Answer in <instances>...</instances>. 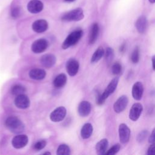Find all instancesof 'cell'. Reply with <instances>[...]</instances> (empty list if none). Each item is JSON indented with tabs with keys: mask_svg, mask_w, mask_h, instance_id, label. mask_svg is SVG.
<instances>
[{
	"mask_svg": "<svg viewBox=\"0 0 155 155\" xmlns=\"http://www.w3.org/2000/svg\"><path fill=\"white\" fill-rule=\"evenodd\" d=\"M5 125L11 132L19 134L24 130L25 125L23 122L17 117L10 116L5 121Z\"/></svg>",
	"mask_w": 155,
	"mask_h": 155,
	"instance_id": "cell-1",
	"label": "cell"
},
{
	"mask_svg": "<svg viewBox=\"0 0 155 155\" xmlns=\"http://www.w3.org/2000/svg\"><path fill=\"white\" fill-rule=\"evenodd\" d=\"M119 82V77L114 78L107 85L104 91L101 94H99L97 97L96 102L98 105H102L104 103L105 101L116 90L117 84Z\"/></svg>",
	"mask_w": 155,
	"mask_h": 155,
	"instance_id": "cell-2",
	"label": "cell"
},
{
	"mask_svg": "<svg viewBox=\"0 0 155 155\" xmlns=\"http://www.w3.org/2000/svg\"><path fill=\"white\" fill-rule=\"evenodd\" d=\"M83 31L82 30H77L71 32L67 36V37L63 42L62 48L65 50L75 45L81 39Z\"/></svg>",
	"mask_w": 155,
	"mask_h": 155,
	"instance_id": "cell-3",
	"label": "cell"
},
{
	"mask_svg": "<svg viewBox=\"0 0 155 155\" xmlns=\"http://www.w3.org/2000/svg\"><path fill=\"white\" fill-rule=\"evenodd\" d=\"M84 17L83 10L81 8H77L65 13L61 19L65 21H79Z\"/></svg>",
	"mask_w": 155,
	"mask_h": 155,
	"instance_id": "cell-4",
	"label": "cell"
},
{
	"mask_svg": "<svg viewBox=\"0 0 155 155\" xmlns=\"http://www.w3.org/2000/svg\"><path fill=\"white\" fill-rule=\"evenodd\" d=\"M67 114V110L64 107H59L54 109L50 114V118L54 122H58L62 120Z\"/></svg>",
	"mask_w": 155,
	"mask_h": 155,
	"instance_id": "cell-5",
	"label": "cell"
},
{
	"mask_svg": "<svg viewBox=\"0 0 155 155\" xmlns=\"http://www.w3.org/2000/svg\"><path fill=\"white\" fill-rule=\"evenodd\" d=\"M130 129L125 124H120L119 126V140L122 143H127L130 137Z\"/></svg>",
	"mask_w": 155,
	"mask_h": 155,
	"instance_id": "cell-6",
	"label": "cell"
},
{
	"mask_svg": "<svg viewBox=\"0 0 155 155\" xmlns=\"http://www.w3.org/2000/svg\"><path fill=\"white\" fill-rule=\"evenodd\" d=\"M48 42L45 39H39L35 41L31 45V48L35 53H41L44 52L48 47Z\"/></svg>",
	"mask_w": 155,
	"mask_h": 155,
	"instance_id": "cell-7",
	"label": "cell"
},
{
	"mask_svg": "<svg viewBox=\"0 0 155 155\" xmlns=\"http://www.w3.org/2000/svg\"><path fill=\"white\" fill-rule=\"evenodd\" d=\"M28 142V136L25 134H18L15 136L12 140V146L16 149L22 148L27 145Z\"/></svg>",
	"mask_w": 155,
	"mask_h": 155,
	"instance_id": "cell-8",
	"label": "cell"
},
{
	"mask_svg": "<svg viewBox=\"0 0 155 155\" xmlns=\"http://www.w3.org/2000/svg\"><path fill=\"white\" fill-rule=\"evenodd\" d=\"M128 103V99L126 95L120 96L113 105L114 111L117 113L122 112L127 107Z\"/></svg>",
	"mask_w": 155,
	"mask_h": 155,
	"instance_id": "cell-9",
	"label": "cell"
},
{
	"mask_svg": "<svg viewBox=\"0 0 155 155\" xmlns=\"http://www.w3.org/2000/svg\"><path fill=\"white\" fill-rule=\"evenodd\" d=\"M142 111H143L142 105L139 102L134 103L132 105L130 110L129 118L133 121H136L140 116Z\"/></svg>",
	"mask_w": 155,
	"mask_h": 155,
	"instance_id": "cell-10",
	"label": "cell"
},
{
	"mask_svg": "<svg viewBox=\"0 0 155 155\" xmlns=\"http://www.w3.org/2000/svg\"><path fill=\"white\" fill-rule=\"evenodd\" d=\"M14 102L15 106L20 109L27 108L30 104L29 98L24 94L16 96Z\"/></svg>",
	"mask_w": 155,
	"mask_h": 155,
	"instance_id": "cell-11",
	"label": "cell"
},
{
	"mask_svg": "<svg viewBox=\"0 0 155 155\" xmlns=\"http://www.w3.org/2000/svg\"><path fill=\"white\" fill-rule=\"evenodd\" d=\"M79 68V64L78 61L74 59H69L66 64V70L70 76H75L78 72Z\"/></svg>",
	"mask_w": 155,
	"mask_h": 155,
	"instance_id": "cell-12",
	"label": "cell"
},
{
	"mask_svg": "<svg viewBox=\"0 0 155 155\" xmlns=\"http://www.w3.org/2000/svg\"><path fill=\"white\" fill-rule=\"evenodd\" d=\"M40 62L42 66L44 67L51 68L55 64L56 62V58L54 54L48 53L41 56Z\"/></svg>",
	"mask_w": 155,
	"mask_h": 155,
	"instance_id": "cell-13",
	"label": "cell"
},
{
	"mask_svg": "<svg viewBox=\"0 0 155 155\" xmlns=\"http://www.w3.org/2000/svg\"><path fill=\"white\" fill-rule=\"evenodd\" d=\"M132 96L136 101H140L143 93V85L141 82L137 81L134 84L132 87Z\"/></svg>",
	"mask_w": 155,
	"mask_h": 155,
	"instance_id": "cell-14",
	"label": "cell"
},
{
	"mask_svg": "<svg viewBox=\"0 0 155 155\" xmlns=\"http://www.w3.org/2000/svg\"><path fill=\"white\" fill-rule=\"evenodd\" d=\"M44 8L43 3L39 0H31L27 4V9L31 13H38Z\"/></svg>",
	"mask_w": 155,
	"mask_h": 155,
	"instance_id": "cell-15",
	"label": "cell"
},
{
	"mask_svg": "<svg viewBox=\"0 0 155 155\" xmlns=\"http://www.w3.org/2000/svg\"><path fill=\"white\" fill-rule=\"evenodd\" d=\"M91 110V104L87 101H82L79 104L78 108V113L82 117L87 116L90 113Z\"/></svg>",
	"mask_w": 155,
	"mask_h": 155,
	"instance_id": "cell-16",
	"label": "cell"
},
{
	"mask_svg": "<svg viewBox=\"0 0 155 155\" xmlns=\"http://www.w3.org/2000/svg\"><path fill=\"white\" fill-rule=\"evenodd\" d=\"M48 28V23L44 19H38L35 21L32 24V29L36 33H42Z\"/></svg>",
	"mask_w": 155,
	"mask_h": 155,
	"instance_id": "cell-17",
	"label": "cell"
},
{
	"mask_svg": "<svg viewBox=\"0 0 155 155\" xmlns=\"http://www.w3.org/2000/svg\"><path fill=\"white\" fill-rule=\"evenodd\" d=\"M148 21L145 16H140L136 22V27L139 33H143L147 28Z\"/></svg>",
	"mask_w": 155,
	"mask_h": 155,
	"instance_id": "cell-18",
	"label": "cell"
},
{
	"mask_svg": "<svg viewBox=\"0 0 155 155\" xmlns=\"http://www.w3.org/2000/svg\"><path fill=\"white\" fill-rule=\"evenodd\" d=\"M99 31V27L97 23H94L91 27L89 33L88 43L90 44H93L97 39Z\"/></svg>",
	"mask_w": 155,
	"mask_h": 155,
	"instance_id": "cell-19",
	"label": "cell"
},
{
	"mask_svg": "<svg viewBox=\"0 0 155 155\" xmlns=\"http://www.w3.org/2000/svg\"><path fill=\"white\" fill-rule=\"evenodd\" d=\"M30 78L35 80L43 79L46 76V72L43 69L33 68L28 73Z\"/></svg>",
	"mask_w": 155,
	"mask_h": 155,
	"instance_id": "cell-20",
	"label": "cell"
},
{
	"mask_svg": "<svg viewBox=\"0 0 155 155\" xmlns=\"http://www.w3.org/2000/svg\"><path fill=\"white\" fill-rule=\"evenodd\" d=\"M108 145V141L107 139H102L99 140L96 145V151L97 154H105Z\"/></svg>",
	"mask_w": 155,
	"mask_h": 155,
	"instance_id": "cell-21",
	"label": "cell"
},
{
	"mask_svg": "<svg viewBox=\"0 0 155 155\" xmlns=\"http://www.w3.org/2000/svg\"><path fill=\"white\" fill-rule=\"evenodd\" d=\"M93 130V128L92 125L90 123L85 124L82 126L81 130V137L84 139L89 138L92 134Z\"/></svg>",
	"mask_w": 155,
	"mask_h": 155,
	"instance_id": "cell-22",
	"label": "cell"
},
{
	"mask_svg": "<svg viewBox=\"0 0 155 155\" xmlns=\"http://www.w3.org/2000/svg\"><path fill=\"white\" fill-rule=\"evenodd\" d=\"M67 82V76L65 74L61 73L58 74L53 81V85L56 88L63 87Z\"/></svg>",
	"mask_w": 155,
	"mask_h": 155,
	"instance_id": "cell-23",
	"label": "cell"
},
{
	"mask_svg": "<svg viewBox=\"0 0 155 155\" xmlns=\"http://www.w3.org/2000/svg\"><path fill=\"white\" fill-rule=\"evenodd\" d=\"M104 53H105V51L103 47L101 46L99 47L93 54L91 59V62L92 63H96L98 62L103 57V56L104 55Z\"/></svg>",
	"mask_w": 155,
	"mask_h": 155,
	"instance_id": "cell-24",
	"label": "cell"
},
{
	"mask_svg": "<svg viewBox=\"0 0 155 155\" xmlns=\"http://www.w3.org/2000/svg\"><path fill=\"white\" fill-rule=\"evenodd\" d=\"M26 91V88L22 85L16 84L12 87L10 92L13 95L18 96L19 94H24Z\"/></svg>",
	"mask_w": 155,
	"mask_h": 155,
	"instance_id": "cell-25",
	"label": "cell"
},
{
	"mask_svg": "<svg viewBox=\"0 0 155 155\" xmlns=\"http://www.w3.org/2000/svg\"><path fill=\"white\" fill-rule=\"evenodd\" d=\"M58 155H69L70 154V149L66 144L60 145L57 149Z\"/></svg>",
	"mask_w": 155,
	"mask_h": 155,
	"instance_id": "cell-26",
	"label": "cell"
},
{
	"mask_svg": "<svg viewBox=\"0 0 155 155\" xmlns=\"http://www.w3.org/2000/svg\"><path fill=\"white\" fill-rule=\"evenodd\" d=\"M105 59L107 64H110L114 58V50L111 47H107L104 53Z\"/></svg>",
	"mask_w": 155,
	"mask_h": 155,
	"instance_id": "cell-27",
	"label": "cell"
},
{
	"mask_svg": "<svg viewBox=\"0 0 155 155\" xmlns=\"http://www.w3.org/2000/svg\"><path fill=\"white\" fill-rule=\"evenodd\" d=\"M139 59H140V49L139 46H136L131 53V60L133 63L136 64L139 61Z\"/></svg>",
	"mask_w": 155,
	"mask_h": 155,
	"instance_id": "cell-28",
	"label": "cell"
},
{
	"mask_svg": "<svg viewBox=\"0 0 155 155\" xmlns=\"http://www.w3.org/2000/svg\"><path fill=\"white\" fill-rule=\"evenodd\" d=\"M121 71H122V65L119 62H117L113 64L111 67V71L114 75H117L120 74Z\"/></svg>",
	"mask_w": 155,
	"mask_h": 155,
	"instance_id": "cell-29",
	"label": "cell"
},
{
	"mask_svg": "<svg viewBox=\"0 0 155 155\" xmlns=\"http://www.w3.org/2000/svg\"><path fill=\"white\" fill-rule=\"evenodd\" d=\"M120 149V145L119 143H116L111 148H110L105 154L107 155H113L116 154Z\"/></svg>",
	"mask_w": 155,
	"mask_h": 155,
	"instance_id": "cell-30",
	"label": "cell"
},
{
	"mask_svg": "<svg viewBox=\"0 0 155 155\" xmlns=\"http://www.w3.org/2000/svg\"><path fill=\"white\" fill-rule=\"evenodd\" d=\"M148 135V131L147 130H142L137 134L136 140L138 142L142 143L144 141V140L146 139Z\"/></svg>",
	"mask_w": 155,
	"mask_h": 155,
	"instance_id": "cell-31",
	"label": "cell"
},
{
	"mask_svg": "<svg viewBox=\"0 0 155 155\" xmlns=\"http://www.w3.org/2000/svg\"><path fill=\"white\" fill-rule=\"evenodd\" d=\"M46 143L47 142L45 140H39L34 145V148L37 151L42 150L45 147Z\"/></svg>",
	"mask_w": 155,
	"mask_h": 155,
	"instance_id": "cell-32",
	"label": "cell"
},
{
	"mask_svg": "<svg viewBox=\"0 0 155 155\" xmlns=\"http://www.w3.org/2000/svg\"><path fill=\"white\" fill-rule=\"evenodd\" d=\"M21 15V8L19 7H15L11 10V16L13 18L16 19Z\"/></svg>",
	"mask_w": 155,
	"mask_h": 155,
	"instance_id": "cell-33",
	"label": "cell"
},
{
	"mask_svg": "<svg viewBox=\"0 0 155 155\" xmlns=\"http://www.w3.org/2000/svg\"><path fill=\"white\" fill-rule=\"evenodd\" d=\"M147 154L148 155H155V142L152 143L147 150Z\"/></svg>",
	"mask_w": 155,
	"mask_h": 155,
	"instance_id": "cell-34",
	"label": "cell"
},
{
	"mask_svg": "<svg viewBox=\"0 0 155 155\" xmlns=\"http://www.w3.org/2000/svg\"><path fill=\"white\" fill-rule=\"evenodd\" d=\"M148 142L151 143L155 142V129H154V130L152 131L151 134H150L148 139Z\"/></svg>",
	"mask_w": 155,
	"mask_h": 155,
	"instance_id": "cell-35",
	"label": "cell"
},
{
	"mask_svg": "<svg viewBox=\"0 0 155 155\" xmlns=\"http://www.w3.org/2000/svg\"><path fill=\"white\" fill-rule=\"evenodd\" d=\"M126 50V44L125 43H123L119 47V51L120 53H124Z\"/></svg>",
	"mask_w": 155,
	"mask_h": 155,
	"instance_id": "cell-36",
	"label": "cell"
},
{
	"mask_svg": "<svg viewBox=\"0 0 155 155\" xmlns=\"http://www.w3.org/2000/svg\"><path fill=\"white\" fill-rule=\"evenodd\" d=\"M151 61H152V67H153V69L154 71H155V55H154V56L152 57Z\"/></svg>",
	"mask_w": 155,
	"mask_h": 155,
	"instance_id": "cell-37",
	"label": "cell"
},
{
	"mask_svg": "<svg viewBox=\"0 0 155 155\" xmlns=\"http://www.w3.org/2000/svg\"><path fill=\"white\" fill-rule=\"evenodd\" d=\"M149 2L151 4H153V3H155V0H148Z\"/></svg>",
	"mask_w": 155,
	"mask_h": 155,
	"instance_id": "cell-38",
	"label": "cell"
},
{
	"mask_svg": "<svg viewBox=\"0 0 155 155\" xmlns=\"http://www.w3.org/2000/svg\"><path fill=\"white\" fill-rule=\"evenodd\" d=\"M43 154H51V153H50V152H45L44 153H43Z\"/></svg>",
	"mask_w": 155,
	"mask_h": 155,
	"instance_id": "cell-39",
	"label": "cell"
},
{
	"mask_svg": "<svg viewBox=\"0 0 155 155\" xmlns=\"http://www.w3.org/2000/svg\"><path fill=\"white\" fill-rule=\"evenodd\" d=\"M66 2H73V1H75V0H65Z\"/></svg>",
	"mask_w": 155,
	"mask_h": 155,
	"instance_id": "cell-40",
	"label": "cell"
}]
</instances>
